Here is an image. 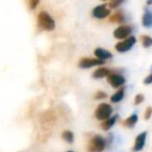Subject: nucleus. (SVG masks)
Listing matches in <instances>:
<instances>
[{"label":"nucleus","mask_w":152,"mask_h":152,"mask_svg":"<svg viewBox=\"0 0 152 152\" xmlns=\"http://www.w3.org/2000/svg\"><path fill=\"white\" fill-rule=\"evenodd\" d=\"M38 25L42 29L47 30V31H52L55 28V22L47 12L42 11L38 15Z\"/></svg>","instance_id":"nucleus-1"},{"label":"nucleus","mask_w":152,"mask_h":152,"mask_svg":"<svg viewBox=\"0 0 152 152\" xmlns=\"http://www.w3.org/2000/svg\"><path fill=\"white\" fill-rule=\"evenodd\" d=\"M106 142L101 135H95L91 139L88 145V152H102L105 149Z\"/></svg>","instance_id":"nucleus-2"},{"label":"nucleus","mask_w":152,"mask_h":152,"mask_svg":"<svg viewBox=\"0 0 152 152\" xmlns=\"http://www.w3.org/2000/svg\"><path fill=\"white\" fill-rule=\"evenodd\" d=\"M113 114V107L108 103H100L95 110V117L97 120L104 121L110 118Z\"/></svg>","instance_id":"nucleus-3"},{"label":"nucleus","mask_w":152,"mask_h":152,"mask_svg":"<svg viewBox=\"0 0 152 152\" xmlns=\"http://www.w3.org/2000/svg\"><path fill=\"white\" fill-rule=\"evenodd\" d=\"M135 43H137V39H135V37L129 36L128 38L125 39L123 42L118 43L115 48H116L117 51H119V52H121V53L127 52V51H129L131 48H132L133 45H134Z\"/></svg>","instance_id":"nucleus-4"},{"label":"nucleus","mask_w":152,"mask_h":152,"mask_svg":"<svg viewBox=\"0 0 152 152\" xmlns=\"http://www.w3.org/2000/svg\"><path fill=\"white\" fill-rule=\"evenodd\" d=\"M105 63L104 61L99 58H91V57H85V58H81L79 61L78 66L81 69H88V68L95 67V66H101Z\"/></svg>","instance_id":"nucleus-5"},{"label":"nucleus","mask_w":152,"mask_h":152,"mask_svg":"<svg viewBox=\"0 0 152 152\" xmlns=\"http://www.w3.org/2000/svg\"><path fill=\"white\" fill-rule=\"evenodd\" d=\"M132 32V28L128 25L119 26L118 28L114 30V37L118 40H123V39L128 38Z\"/></svg>","instance_id":"nucleus-6"},{"label":"nucleus","mask_w":152,"mask_h":152,"mask_svg":"<svg viewBox=\"0 0 152 152\" xmlns=\"http://www.w3.org/2000/svg\"><path fill=\"white\" fill-rule=\"evenodd\" d=\"M107 83L112 86L113 88H116V89H119L120 87H122L125 83V78L120 74H108L107 75Z\"/></svg>","instance_id":"nucleus-7"},{"label":"nucleus","mask_w":152,"mask_h":152,"mask_svg":"<svg viewBox=\"0 0 152 152\" xmlns=\"http://www.w3.org/2000/svg\"><path fill=\"white\" fill-rule=\"evenodd\" d=\"M110 14V9H108L106 4L98 5L92 11V15L93 17L97 18V19H104Z\"/></svg>","instance_id":"nucleus-8"},{"label":"nucleus","mask_w":152,"mask_h":152,"mask_svg":"<svg viewBox=\"0 0 152 152\" xmlns=\"http://www.w3.org/2000/svg\"><path fill=\"white\" fill-rule=\"evenodd\" d=\"M146 139H147V131H144V132L140 133V134L137 137V139H135L134 145H133V148H132V151L133 152L141 151V150L144 148V146H145Z\"/></svg>","instance_id":"nucleus-9"},{"label":"nucleus","mask_w":152,"mask_h":152,"mask_svg":"<svg viewBox=\"0 0 152 152\" xmlns=\"http://www.w3.org/2000/svg\"><path fill=\"white\" fill-rule=\"evenodd\" d=\"M94 53H95L97 58L102 59V61H105V59H108L113 56V54L110 52V51L105 50V49H103V48H96Z\"/></svg>","instance_id":"nucleus-10"},{"label":"nucleus","mask_w":152,"mask_h":152,"mask_svg":"<svg viewBox=\"0 0 152 152\" xmlns=\"http://www.w3.org/2000/svg\"><path fill=\"white\" fill-rule=\"evenodd\" d=\"M142 23L147 28H150L152 26V14H151V12L149 11L148 7L145 9V13H144L143 19H142Z\"/></svg>","instance_id":"nucleus-11"},{"label":"nucleus","mask_w":152,"mask_h":152,"mask_svg":"<svg viewBox=\"0 0 152 152\" xmlns=\"http://www.w3.org/2000/svg\"><path fill=\"white\" fill-rule=\"evenodd\" d=\"M117 119H118V116H113V117H110V118H107L106 120H104L103 122L101 123V128L103 129V130H108V129H110L113 126H114V124L116 123Z\"/></svg>","instance_id":"nucleus-12"},{"label":"nucleus","mask_w":152,"mask_h":152,"mask_svg":"<svg viewBox=\"0 0 152 152\" xmlns=\"http://www.w3.org/2000/svg\"><path fill=\"white\" fill-rule=\"evenodd\" d=\"M124 94H125V89L123 87H121L120 89L110 97V101H112L113 103H118V102H120L121 100L124 98Z\"/></svg>","instance_id":"nucleus-13"},{"label":"nucleus","mask_w":152,"mask_h":152,"mask_svg":"<svg viewBox=\"0 0 152 152\" xmlns=\"http://www.w3.org/2000/svg\"><path fill=\"white\" fill-rule=\"evenodd\" d=\"M110 73V70H108L107 68H98L93 73V77L96 79L103 78V77H106Z\"/></svg>","instance_id":"nucleus-14"},{"label":"nucleus","mask_w":152,"mask_h":152,"mask_svg":"<svg viewBox=\"0 0 152 152\" xmlns=\"http://www.w3.org/2000/svg\"><path fill=\"white\" fill-rule=\"evenodd\" d=\"M110 21L113 22V23H123L125 21V17L122 12H117L113 16H110Z\"/></svg>","instance_id":"nucleus-15"},{"label":"nucleus","mask_w":152,"mask_h":152,"mask_svg":"<svg viewBox=\"0 0 152 152\" xmlns=\"http://www.w3.org/2000/svg\"><path fill=\"white\" fill-rule=\"evenodd\" d=\"M137 119H139L137 118V115L133 114V115H131L130 117H128V118L123 122V125L126 127H133L135 124H137Z\"/></svg>","instance_id":"nucleus-16"},{"label":"nucleus","mask_w":152,"mask_h":152,"mask_svg":"<svg viewBox=\"0 0 152 152\" xmlns=\"http://www.w3.org/2000/svg\"><path fill=\"white\" fill-rule=\"evenodd\" d=\"M61 137L65 140L67 143H73L74 141V134L71 130H65L63 133H61Z\"/></svg>","instance_id":"nucleus-17"},{"label":"nucleus","mask_w":152,"mask_h":152,"mask_svg":"<svg viewBox=\"0 0 152 152\" xmlns=\"http://www.w3.org/2000/svg\"><path fill=\"white\" fill-rule=\"evenodd\" d=\"M141 40H142V44H143V46L145 47V48H149V47L152 45L151 37H149V36H142Z\"/></svg>","instance_id":"nucleus-18"},{"label":"nucleus","mask_w":152,"mask_h":152,"mask_svg":"<svg viewBox=\"0 0 152 152\" xmlns=\"http://www.w3.org/2000/svg\"><path fill=\"white\" fill-rule=\"evenodd\" d=\"M123 2H124V0H110V2L108 5H110V9H117V7H120Z\"/></svg>","instance_id":"nucleus-19"},{"label":"nucleus","mask_w":152,"mask_h":152,"mask_svg":"<svg viewBox=\"0 0 152 152\" xmlns=\"http://www.w3.org/2000/svg\"><path fill=\"white\" fill-rule=\"evenodd\" d=\"M107 97V94L105 93V92H102V91H98L97 93L95 94V96H94V98L97 100H100V99H104V98Z\"/></svg>","instance_id":"nucleus-20"},{"label":"nucleus","mask_w":152,"mask_h":152,"mask_svg":"<svg viewBox=\"0 0 152 152\" xmlns=\"http://www.w3.org/2000/svg\"><path fill=\"white\" fill-rule=\"evenodd\" d=\"M144 96L142 95V94H137V96H135V98H134V104H137V105H139V104H141L142 102L144 101Z\"/></svg>","instance_id":"nucleus-21"},{"label":"nucleus","mask_w":152,"mask_h":152,"mask_svg":"<svg viewBox=\"0 0 152 152\" xmlns=\"http://www.w3.org/2000/svg\"><path fill=\"white\" fill-rule=\"evenodd\" d=\"M40 3V0H29V7L31 10L37 9V7L39 5Z\"/></svg>","instance_id":"nucleus-22"},{"label":"nucleus","mask_w":152,"mask_h":152,"mask_svg":"<svg viewBox=\"0 0 152 152\" xmlns=\"http://www.w3.org/2000/svg\"><path fill=\"white\" fill-rule=\"evenodd\" d=\"M151 115H152V108L150 107H147V110H146V113H145V116H144V118L146 119V120H149L150 118H151Z\"/></svg>","instance_id":"nucleus-23"},{"label":"nucleus","mask_w":152,"mask_h":152,"mask_svg":"<svg viewBox=\"0 0 152 152\" xmlns=\"http://www.w3.org/2000/svg\"><path fill=\"white\" fill-rule=\"evenodd\" d=\"M144 83H145V85H150V83H152V74H150V75H148L147 77H146V79L144 80Z\"/></svg>","instance_id":"nucleus-24"},{"label":"nucleus","mask_w":152,"mask_h":152,"mask_svg":"<svg viewBox=\"0 0 152 152\" xmlns=\"http://www.w3.org/2000/svg\"><path fill=\"white\" fill-rule=\"evenodd\" d=\"M151 2H152V0H147V4L148 5H151Z\"/></svg>","instance_id":"nucleus-25"},{"label":"nucleus","mask_w":152,"mask_h":152,"mask_svg":"<svg viewBox=\"0 0 152 152\" xmlns=\"http://www.w3.org/2000/svg\"><path fill=\"white\" fill-rule=\"evenodd\" d=\"M67 152H74V151H67Z\"/></svg>","instance_id":"nucleus-26"},{"label":"nucleus","mask_w":152,"mask_h":152,"mask_svg":"<svg viewBox=\"0 0 152 152\" xmlns=\"http://www.w3.org/2000/svg\"><path fill=\"white\" fill-rule=\"evenodd\" d=\"M103 1H107V0H103Z\"/></svg>","instance_id":"nucleus-27"}]
</instances>
